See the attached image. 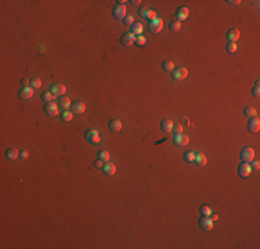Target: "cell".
Here are the masks:
<instances>
[{"label":"cell","mask_w":260,"mask_h":249,"mask_svg":"<svg viewBox=\"0 0 260 249\" xmlns=\"http://www.w3.org/2000/svg\"><path fill=\"white\" fill-rule=\"evenodd\" d=\"M241 159H242V162H246V164L252 162L253 159H255V149L249 145L243 147V148L241 149Z\"/></svg>","instance_id":"6da1fadb"},{"label":"cell","mask_w":260,"mask_h":249,"mask_svg":"<svg viewBox=\"0 0 260 249\" xmlns=\"http://www.w3.org/2000/svg\"><path fill=\"white\" fill-rule=\"evenodd\" d=\"M86 140H87L89 143H91V144H100L101 141V136H100V132L96 129H90L86 132Z\"/></svg>","instance_id":"7a4b0ae2"},{"label":"cell","mask_w":260,"mask_h":249,"mask_svg":"<svg viewBox=\"0 0 260 249\" xmlns=\"http://www.w3.org/2000/svg\"><path fill=\"white\" fill-rule=\"evenodd\" d=\"M112 14L116 20H123L126 17V6L123 4H115L112 8Z\"/></svg>","instance_id":"3957f363"},{"label":"cell","mask_w":260,"mask_h":249,"mask_svg":"<svg viewBox=\"0 0 260 249\" xmlns=\"http://www.w3.org/2000/svg\"><path fill=\"white\" fill-rule=\"evenodd\" d=\"M187 75H188V69L183 68V66H180V68H174L172 71V76H173L174 81H183V79L187 78Z\"/></svg>","instance_id":"277c9868"},{"label":"cell","mask_w":260,"mask_h":249,"mask_svg":"<svg viewBox=\"0 0 260 249\" xmlns=\"http://www.w3.org/2000/svg\"><path fill=\"white\" fill-rule=\"evenodd\" d=\"M162 28H163V21L160 20V18H156V20H154V21H150L148 29H150V32H152V33H159V32L162 31Z\"/></svg>","instance_id":"5b68a950"},{"label":"cell","mask_w":260,"mask_h":249,"mask_svg":"<svg viewBox=\"0 0 260 249\" xmlns=\"http://www.w3.org/2000/svg\"><path fill=\"white\" fill-rule=\"evenodd\" d=\"M66 91V87L62 85V83H54V85H51V87H50V93L53 94V95H64V93Z\"/></svg>","instance_id":"8992f818"},{"label":"cell","mask_w":260,"mask_h":249,"mask_svg":"<svg viewBox=\"0 0 260 249\" xmlns=\"http://www.w3.org/2000/svg\"><path fill=\"white\" fill-rule=\"evenodd\" d=\"M44 112L49 115V116H56V115H58V105L53 103V101L46 103L44 104Z\"/></svg>","instance_id":"52a82bcc"},{"label":"cell","mask_w":260,"mask_h":249,"mask_svg":"<svg viewBox=\"0 0 260 249\" xmlns=\"http://www.w3.org/2000/svg\"><path fill=\"white\" fill-rule=\"evenodd\" d=\"M199 227L204 230V231H210L213 228V222L210 220L209 216H202L199 219Z\"/></svg>","instance_id":"ba28073f"},{"label":"cell","mask_w":260,"mask_h":249,"mask_svg":"<svg viewBox=\"0 0 260 249\" xmlns=\"http://www.w3.org/2000/svg\"><path fill=\"white\" fill-rule=\"evenodd\" d=\"M259 129H260V120H259V118L258 116L250 118L249 122H248V130H249L250 133H258Z\"/></svg>","instance_id":"9c48e42d"},{"label":"cell","mask_w":260,"mask_h":249,"mask_svg":"<svg viewBox=\"0 0 260 249\" xmlns=\"http://www.w3.org/2000/svg\"><path fill=\"white\" fill-rule=\"evenodd\" d=\"M134 42H136V36H134L131 32H126V33L120 37V43L123 44V46H126V47H130Z\"/></svg>","instance_id":"30bf717a"},{"label":"cell","mask_w":260,"mask_h":249,"mask_svg":"<svg viewBox=\"0 0 260 249\" xmlns=\"http://www.w3.org/2000/svg\"><path fill=\"white\" fill-rule=\"evenodd\" d=\"M188 15H190V10H188L185 6H181V7L177 8V11H176V20L177 21H184L188 18Z\"/></svg>","instance_id":"8fae6325"},{"label":"cell","mask_w":260,"mask_h":249,"mask_svg":"<svg viewBox=\"0 0 260 249\" xmlns=\"http://www.w3.org/2000/svg\"><path fill=\"white\" fill-rule=\"evenodd\" d=\"M250 172H252V168H250V165L246 164V162H242V164L238 166V174L241 177H249Z\"/></svg>","instance_id":"7c38bea8"},{"label":"cell","mask_w":260,"mask_h":249,"mask_svg":"<svg viewBox=\"0 0 260 249\" xmlns=\"http://www.w3.org/2000/svg\"><path fill=\"white\" fill-rule=\"evenodd\" d=\"M86 111V105L85 103H82V101H76V103H73L71 105V112L72 114H83Z\"/></svg>","instance_id":"4fadbf2b"},{"label":"cell","mask_w":260,"mask_h":249,"mask_svg":"<svg viewBox=\"0 0 260 249\" xmlns=\"http://www.w3.org/2000/svg\"><path fill=\"white\" fill-rule=\"evenodd\" d=\"M33 95V89L32 87H22L20 91H18V97L21 100H29Z\"/></svg>","instance_id":"5bb4252c"},{"label":"cell","mask_w":260,"mask_h":249,"mask_svg":"<svg viewBox=\"0 0 260 249\" xmlns=\"http://www.w3.org/2000/svg\"><path fill=\"white\" fill-rule=\"evenodd\" d=\"M173 141H174L177 145L184 147V145H187L188 143H190V139H188V136H184L181 133V134H174V137H173Z\"/></svg>","instance_id":"9a60e30c"},{"label":"cell","mask_w":260,"mask_h":249,"mask_svg":"<svg viewBox=\"0 0 260 249\" xmlns=\"http://www.w3.org/2000/svg\"><path fill=\"white\" fill-rule=\"evenodd\" d=\"M102 172H104L107 176H112V174H115V172H116V168H115L114 164H111V162L108 161L102 166Z\"/></svg>","instance_id":"2e32d148"},{"label":"cell","mask_w":260,"mask_h":249,"mask_svg":"<svg viewBox=\"0 0 260 249\" xmlns=\"http://www.w3.org/2000/svg\"><path fill=\"white\" fill-rule=\"evenodd\" d=\"M239 36H241V33L237 28H233V29H230L227 32V39H228V42H234V43H235V42L239 39Z\"/></svg>","instance_id":"e0dca14e"},{"label":"cell","mask_w":260,"mask_h":249,"mask_svg":"<svg viewBox=\"0 0 260 249\" xmlns=\"http://www.w3.org/2000/svg\"><path fill=\"white\" fill-rule=\"evenodd\" d=\"M173 123L170 119H163L162 122H160V127H162V130L165 133H172V129H173Z\"/></svg>","instance_id":"ac0fdd59"},{"label":"cell","mask_w":260,"mask_h":249,"mask_svg":"<svg viewBox=\"0 0 260 249\" xmlns=\"http://www.w3.org/2000/svg\"><path fill=\"white\" fill-rule=\"evenodd\" d=\"M18 156H20V151L17 148H8L6 151V158L10 159V161H15Z\"/></svg>","instance_id":"d6986e66"},{"label":"cell","mask_w":260,"mask_h":249,"mask_svg":"<svg viewBox=\"0 0 260 249\" xmlns=\"http://www.w3.org/2000/svg\"><path fill=\"white\" fill-rule=\"evenodd\" d=\"M206 156H205V154H202V152H197L195 154V159H194V162L197 164L198 166H205L206 165Z\"/></svg>","instance_id":"ffe728a7"},{"label":"cell","mask_w":260,"mask_h":249,"mask_svg":"<svg viewBox=\"0 0 260 249\" xmlns=\"http://www.w3.org/2000/svg\"><path fill=\"white\" fill-rule=\"evenodd\" d=\"M130 32L133 35H137V36L143 35V24H141V22H134L130 28Z\"/></svg>","instance_id":"44dd1931"},{"label":"cell","mask_w":260,"mask_h":249,"mask_svg":"<svg viewBox=\"0 0 260 249\" xmlns=\"http://www.w3.org/2000/svg\"><path fill=\"white\" fill-rule=\"evenodd\" d=\"M110 129L112 130V132H115V133L120 132V130H122V122L119 119H112L110 122Z\"/></svg>","instance_id":"7402d4cb"},{"label":"cell","mask_w":260,"mask_h":249,"mask_svg":"<svg viewBox=\"0 0 260 249\" xmlns=\"http://www.w3.org/2000/svg\"><path fill=\"white\" fill-rule=\"evenodd\" d=\"M58 103H60V107L62 108L64 111H65V110H68V108H71V105H72V104H71L69 97H66V95H61Z\"/></svg>","instance_id":"603a6c76"},{"label":"cell","mask_w":260,"mask_h":249,"mask_svg":"<svg viewBox=\"0 0 260 249\" xmlns=\"http://www.w3.org/2000/svg\"><path fill=\"white\" fill-rule=\"evenodd\" d=\"M162 68L165 69L166 72H172L173 69H174V64H173V61H170V60H165V61L162 62Z\"/></svg>","instance_id":"cb8c5ba5"},{"label":"cell","mask_w":260,"mask_h":249,"mask_svg":"<svg viewBox=\"0 0 260 249\" xmlns=\"http://www.w3.org/2000/svg\"><path fill=\"white\" fill-rule=\"evenodd\" d=\"M243 114H245L246 116H249V118L258 116V111H256V108H253V107H246L245 110H243Z\"/></svg>","instance_id":"d4e9b609"},{"label":"cell","mask_w":260,"mask_h":249,"mask_svg":"<svg viewBox=\"0 0 260 249\" xmlns=\"http://www.w3.org/2000/svg\"><path fill=\"white\" fill-rule=\"evenodd\" d=\"M180 27H181V24H180V21H177V20L172 21V22L169 24V29H170V32H177L179 29H180Z\"/></svg>","instance_id":"484cf974"},{"label":"cell","mask_w":260,"mask_h":249,"mask_svg":"<svg viewBox=\"0 0 260 249\" xmlns=\"http://www.w3.org/2000/svg\"><path fill=\"white\" fill-rule=\"evenodd\" d=\"M72 118H73V114L71 112V111H64L62 114H61V119L64 120V122H71L72 120Z\"/></svg>","instance_id":"4316f807"},{"label":"cell","mask_w":260,"mask_h":249,"mask_svg":"<svg viewBox=\"0 0 260 249\" xmlns=\"http://www.w3.org/2000/svg\"><path fill=\"white\" fill-rule=\"evenodd\" d=\"M237 49H238V46H237V43H234V42H228V43H227V46H226V51L230 53V54L235 53Z\"/></svg>","instance_id":"83f0119b"},{"label":"cell","mask_w":260,"mask_h":249,"mask_svg":"<svg viewBox=\"0 0 260 249\" xmlns=\"http://www.w3.org/2000/svg\"><path fill=\"white\" fill-rule=\"evenodd\" d=\"M98 159H101L102 162H108L110 161V152L107 149H102V151L98 152Z\"/></svg>","instance_id":"f1b7e54d"},{"label":"cell","mask_w":260,"mask_h":249,"mask_svg":"<svg viewBox=\"0 0 260 249\" xmlns=\"http://www.w3.org/2000/svg\"><path fill=\"white\" fill-rule=\"evenodd\" d=\"M40 86H42V79H39V78H33V79H31V87L33 89V90L39 89Z\"/></svg>","instance_id":"f546056e"},{"label":"cell","mask_w":260,"mask_h":249,"mask_svg":"<svg viewBox=\"0 0 260 249\" xmlns=\"http://www.w3.org/2000/svg\"><path fill=\"white\" fill-rule=\"evenodd\" d=\"M199 213L202 216H210V213H212V209L208 205H202L199 208Z\"/></svg>","instance_id":"4dcf8cb0"},{"label":"cell","mask_w":260,"mask_h":249,"mask_svg":"<svg viewBox=\"0 0 260 249\" xmlns=\"http://www.w3.org/2000/svg\"><path fill=\"white\" fill-rule=\"evenodd\" d=\"M195 159V152L194 151H188L184 154V161L185 162H194Z\"/></svg>","instance_id":"1f68e13d"},{"label":"cell","mask_w":260,"mask_h":249,"mask_svg":"<svg viewBox=\"0 0 260 249\" xmlns=\"http://www.w3.org/2000/svg\"><path fill=\"white\" fill-rule=\"evenodd\" d=\"M42 98H43V101H46V103H50V101H53L54 98H56V95H53L50 91H46V93L42 94Z\"/></svg>","instance_id":"d6a6232c"},{"label":"cell","mask_w":260,"mask_h":249,"mask_svg":"<svg viewBox=\"0 0 260 249\" xmlns=\"http://www.w3.org/2000/svg\"><path fill=\"white\" fill-rule=\"evenodd\" d=\"M172 132L174 133V134H181V133H183V124L181 123H174V124H173Z\"/></svg>","instance_id":"836d02e7"},{"label":"cell","mask_w":260,"mask_h":249,"mask_svg":"<svg viewBox=\"0 0 260 249\" xmlns=\"http://www.w3.org/2000/svg\"><path fill=\"white\" fill-rule=\"evenodd\" d=\"M136 43L139 44V46H144V44H147V39L143 35H140V36H136Z\"/></svg>","instance_id":"e575fe53"},{"label":"cell","mask_w":260,"mask_h":249,"mask_svg":"<svg viewBox=\"0 0 260 249\" xmlns=\"http://www.w3.org/2000/svg\"><path fill=\"white\" fill-rule=\"evenodd\" d=\"M123 24L125 25H130V27H131V25L134 24V18L131 17V15H126V17L123 18Z\"/></svg>","instance_id":"d590c367"},{"label":"cell","mask_w":260,"mask_h":249,"mask_svg":"<svg viewBox=\"0 0 260 249\" xmlns=\"http://www.w3.org/2000/svg\"><path fill=\"white\" fill-rule=\"evenodd\" d=\"M145 18H148L150 21L156 20V11H154V10H148V12H147V17H145Z\"/></svg>","instance_id":"8d00e7d4"},{"label":"cell","mask_w":260,"mask_h":249,"mask_svg":"<svg viewBox=\"0 0 260 249\" xmlns=\"http://www.w3.org/2000/svg\"><path fill=\"white\" fill-rule=\"evenodd\" d=\"M252 94L255 95V97H259V95H260V87H259V82H256L255 87L252 89Z\"/></svg>","instance_id":"74e56055"},{"label":"cell","mask_w":260,"mask_h":249,"mask_svg":"<svg viewBox=\"0 0 260 249\" xmlns=\"http://www.w3.org/2000/svg\"><path fill=\"white\" fill-rule=\"evenodd\" d=\"M148 10H150L148 7H140V8H139V15H140V17H144V18H145Z\"/></svg>","instance_id":"f35d334b"},{"label":"cell","mask_w":260,"mask_h":249,"mask_svg":"<svg viewBox=\"0 0 260 249\" xmlns=\"http://www.w3.org/2000/svg\"><path fill=\"white\" fill-rule=\"evenodd\" d=\"M105 162H102L101 159H96L94 162H93V165L96 166V168H98V169H102V166H104Z\"/></svg>","instance_id":"ab89813d"},{"label":"cell","mask_w":260,"mask_h":249,"mask_svg":"<svg viewBox=\"0 0 260 249\" xmlns=\"http://www.w3.org/2000/svg\"><path fill=\"white\" fill-rule=\"evenodd\" d=\"M250 168L253 169V170H259V168H260V164H259V161H255V159H253L252 162H250Z\"/></svg>","instance_id":"60d3db41"},{"label":"cell","mask_w":260,"mask_h":249,"mask_svg":"<svg viewBox=\"0 0 260 249\" xmlns=\"http://www.w3.org/2000/svg\"><path fill=\"white\" fill-rule=\"evenodd\" d=\"M28 155H29V154H28L27 149H21V151H20V158L21 159H27Z\"/></svg>","instance_id":"b9f144b4"},{"label":"cell","mask_w":260,"mask_h":249,"mask_svg":"<svg viewBox=\"0 0 260 249\" xmlns=\"http://www.w3.org/2000/svg\"><path fill=\"white\" fill-rule=\"evenodd\" d=\"M22 86L24 87H31V81L29 79H22Z\"/></svg>","instance_id":"7bdbcfd3"},{"label":"cell","mask_w":260,"mask_h":249,"mask_svg":"<svg viewBox=\"0 0 260 249\" xmlns=\"http://www.w3.org/2000/svg\"><path fill=\"white\" fill-rule=\"evenodd\" d=\"M227 3H228V4H231V6H238L241 2H239V0H228Z\"/></svg>","instance_id":"ee69618b"},{"label":"cell","mask_w":260,"mask_h":249,"mask_svg":"<svg viewBox=\"0 0 260 249\" xmlns=\"http://www.w3.org/2000/svg\"><path fill=\"white\" fill-rule=\"evenodd\" d=\"M181 123H185V124H190V119H188L187 116H181Z\"/></svg>","instance_id":"f6af8a7d"},{"label":"cell","mask_w":260,"mask_h":249,"mask_svg":"<svg viewBox=\"0 0 260 249\" xmlns=\"http://www.w3.org/2000/svg\"><path fill=\"white\" fill-rule=\"evenodd\" d=\"M209 217H210V220H212V222H216V220H217V219H219V216H217V215H214V213H213V212H212V213H210V216H209Z\"/></svg>","instance_id":"bcb514c9"},{"label":"cell","mask_w":260,"mask_h":249,"mask_svg":"<svg viewBox=\"0 0 260 249\" xmlns=\"http://www.w3.org/2000/svg\"><path fill=\"white\" fill-rule=\"evenodd\" d=\"M130 3H131V4H139L140 2H139V0H133V2H130Z\"/></svg>","instance_id":"7dc6e473"}]
</instances>
